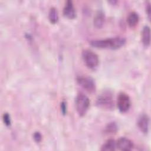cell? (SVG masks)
I'll use <instances>...</instances> for the list:
<instances>
[{
    "mask_svg": "<svg viewBox=\"0 0 151 151\" xmlns=\"http://www.w3.org/2000/svg\"><path fill=\"white\" fill-rule=\"evenodd\" d=\"M126 41L125 38L117 36L102 40H93L90 43L93 47L98 48L116 50L123 46Z\"/></svg>",
    "mask_w": 151,
    "mask_h": 151,
    "instance_id": "obj_1",
    "label": "cell"
},
{
    "mask_svg": "<svg viewBox=\"0 0 151 151\" xmlns=\"http://www.w3.org/2000/svg\"><path fill=\"white\" fill-rule=\"evenodd\" d=\"M75 105L78 115L81 117L84 116L89 109L90 100L84 93H80L76 96Z\"/></svg>",
    "mask_w": 151,
    "mask_h": 151,
    "instance_id": "obj_2",
    "label": "cell"
},
{
    "mask_svg": "<svg viewBox=\"0 0 151 151\" xmlns=\"http://www.w3.org/2000/svg\"><path fill=\"white\" fill-rule=\"evenodd\" d=\"M82 58L86 66L91 70L96 69L99 63L97 54L91 50L86 49L82 51Z\"/></svg>",
    "mask_w": 151,
    "mask_h": 151,
    "instance_id": "obj_3",
    "label": "cell"
},
{
    "mask_svg": "<svg viewBox=\"0 0 151 151\" xmlns=\"http://www.w3.org/2000/svg\"><path fill=\"white\" fill-rule=\"evenodd\" d=\"M97 105L103 109H111L114 107L112 93L110 91H103L97 99Z\"/></svg>",
    "mask_w": 151,
    "mask_h": 151,
    "instance_id": "obj_4",
    "label": "cell"
},
{
    "mask_svg": "<svg viewBox=\"0 0 151 151\" xmlns=\"http://www.w3.org/2000/svg\"><path fill=\"white\" fill-rule=\"evenodd\" d=\"M77 81L80 86L90 93L96 91V86L94 80L90 76H78L77 77Z\"/></svg>",
    "mask_w": 151,
    "mask_h": 151,
    "instance_id": "obj_5",
    "label": "cell"
},
{
    "mask_svg": "<svg viewBox=\"0 0 151 151\" xmlns=\"http://www.w3.org/2000/svg\"><path fill=\"white\" fill-rule=\"evenodd\" d=\"M117 106L121 113L127 112L131 106V101L129 95L124 92L120 93L117 96Z\"/></svg>",
    "mask_w": 151,
    "mask_h": 151,
    "instance_id": "obj_6",
    "label": "cell"
},
{
    "mask_svg": "<svg viewBox=\"0 0 151 151\" xmlns=\"http://www.w3.org/2000/svg\"><path fill=\"white\" fill-rule=\"evenodd\" d=\"M116 147L122 151H129L133 147V142L130 139L124 137L119 138L117 142H116Z\"/></svg>",
    "mask_w": 151,
    "mask_h": 151,
    "instance_id": "obj_7",
    "label": "cell"
},
{
    "mask_svg": "<svg viewBox=\"0 0 151 151\" xmlns=\"http://www.w3.org/2000/svg\"><path fill=\"white\" fill-rule=\"evenodd\" d=\"M137 124L142 132L145 134L147 133L149 125V117L146 114H141L137 119Z\"/></svg>",
    "mask_w": 151,
    "mask_h": 151,
    "instance_id": "obj_8",
    "label": "cell"
},
{
    "mask_svg": "<svg viewBox=\"0 0 151 151\" xmlns=\"http://www.w3.org/2000/svg\"><path fill=\"white\" fill-rule=\"evenodd\" d=\"M63 15L69 19H74L76 17V9L72 1L68 0L65 2L63 8Z\"/></svg>",
    "mask_w": 151,
    "mask_h": 151,
    "instance_id": "obj_9",
    "label": "cell"
},
{
    "mask_svg": "<svg viewBox=\"0 0 151 151\" xmlns=\"http://www.w3.org/2000/svg\"><path fill=\"white\" fill-rule=\"evenodd\" d=\"M105 22V15L104 12L101 11H99L96 12L94 19L93 24L96 28H101Z\"/></svg>",
    "mask_w": 151,
    "mask_h": 151,
    "instance_id": "obj_10",
    "label": "cell"
},
{
    "mask_svg": "<svg viewBox=\"0 0 151 151\" xmlns=\"http://www.w3.org/2000/svg\"><path fill=\"white\" fill-rule=\"evenodd\" d=\"M142 39L145 46L148 47L150 42V29L148 25H145L142 31Z\"/></svg>",
    "mask_w": 151,
    "mask_h": 151,
    "instance_id": "obj_11",
    "label": "cell"
},
{
    "mask_svg": "<svg viewBox=\"0 0 151 151\" xmlns=\"http://www.w3.org/2000/svg\"><path fill=\"white\" fill-rule=\"evenodd\" d=\"M139 20V17L138 14L135 11H132L130 12L127 17V22L128 25L130 27H135Z\"/></svg>",
    "mask_w": 151,
    "mask_h": 151,
    "instance_id": "obj_12",
    "label": "cell"
},
{
    "mask_svg": "<svg viewBox=\"0 0 151 151\" xmlns=\"http://www.w3.org/2000/svg\"><path fill=\"white\" fill-rule=\"evenodd\" d=\"M116 148V143L114 139L107 140L101 146V150L103 151H113Z\"/></svg>",
    "mask_w": 151,
    "mask_h": 151,
    "instance_id": "obj_13",
    "label": "cell"
},
{
    "mask_svg": "<svg viewBox=\"0 0 151 151\" xmlns=\"http://www.w3.org/2000/svg\"><path fill=\"white\" fill-rule=\"evenodd\" d=\"M48 18L51 23L55 24L58 21V12L56 8L52 6L50 9L48 13Z\"/></svg>",
    "mask_w": 151,
    "mask_h": 151,
    "instance_id": "obj_14",
    "label": "cell"
},
{
    "mask_svg": "<svg viewBox=\"0 0 151 151\" xmlns=\"http://www.w3.org/2000/svg\"><path fill=\"white\" fill-rule=\"evenodd\" d=\"M117 130V126L114 122H111L106 127V132L107 133H114Z\"/></svg>",
    "mask_w": 151,
    "mask_h": 151,
    "instance_id": "obj_15",
    "label": "cell"
},
{
    "mask_svg": "<svg viewBox=\"0 0 151 151\" xmlns=\"http://www.w3.org/2000/svg\"><path fill=\"white\" fill-rule=\"evenodd\" d=\"M3 121L4 122V124L7 126L9 127L11 124V120L9 114L8 113H4L3 114Z\"/></svg>",
    "mask_w": 151,
    "mask_h": 151,
    "instance_id": "obj_16",
    "label": "cell"
},
{
    "mask_svg": "<svg viewBox=\"0 0 151 151\" xmlns=\"http://www.w3.org/2000/svg\"><path fill=\"white\" fill-rule=\"evenodd\" d=\"M33 137L34 140L37 142V143H39L41 142V139H42V136L41 134V133L39 132H35L34 134H33Z\"/></svg>",
    "mask_w": 151,
    "mask_h": 151,
    "instance_id": "obj_17",
    "label": "cell"
},
{
    "mask_svg": "<svg viewBox=\"0 0 151 151\" xmlns=\"http://www.w3.org/2000/svg\"><path fill=\"white\" fill-rule=\"evenodd\" d=\"M61 111L63 115L66 114L67 113V103L65 101H63L60 104Z\"/></svg>",
    "mask_w": 151,
    "mask_h": 151,
    "instance_id": "obj_18",
    "label": "cell"
},
{
    "mask_svg": "<svg viewBox=\"0 0 151 151\" xmlns=\"http://www.w3.org/2000/svg\"><path fill=\"white\" fill-rule=\"evenodd\" d=\"M146 14L148 16V18L150 19V2H148L146 4Z\"/></svg>",
    "mask_w": 151,
    "mask_h": 151,
    "instance_id": "obj_19",
    "label": "cell"
}]
</instances>
